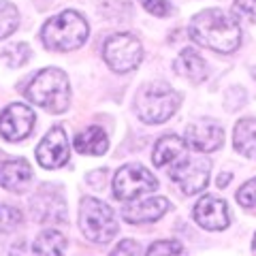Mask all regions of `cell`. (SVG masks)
<instances>
[{
	"mask_svg": "<svg viewBox=\"0 0 256 256\" xmlns=\"http://www.w3.org/2000/svg\"><path fill=\"white\" fill-rule=\"evenodd\" d=\"M192 41L214 50L218 54L235 52L242 43V28L235 18H230L220 9H207L196 13L190 22Z\"/></svg>",
	"mask_w": 256,
	"mask_h": 256,
	"instance_id": "cell-1",
	"label": "cell"
},
{
	"mask_svg": "<svg viewBox=\"0 0 256 256\" xmlns=\"http://www.w3.org/2000/svg\"><path fill=\"white\" fill-rule=\"evenodd\" d=\"M90 34L88 22L77 11H64L56 15L43 26L41 38L47 50L54 52H73L79 50Z\"/></svg>",
	"mask_w": 256,
	"mask_h": 256,
	"instance_id": "cell-2",
	"label": "cell"
},
{
	"mask_svg": "<svg viewBox=\"0 0 256 256\" xmlns=\"http://www.w3.org/2000/svg\"><path fill=\"white\" fill-rule=\"evenodd\" d=\"M26 96L34 105L43 107L52 114H62L68 109L70 88L68 77L60 68H43L26 88Z\"/></svg>",
	"mask_w": 256,
	"mask_h": 256,
	"instance_id": "cell-3",
	"label": "cell"
},
{
	"mask_svg": "<svg viewBox=\"0 0 256 256\" xmlns=\"http://www.w3.org/2000/svg\"><path fill=\"white\" fill-rule=\"evenodd\" d=\"M182 96L171 86L162 82H154L143 86L137 94V114L148 124L166 122L180 107Z\"/></svg>",
	"mask_w": 256,
	"mask_h": 256,
	"instance_id": "cell-4",
	"label": "cell"
},
{
	"mask_svg": "<svg viewBox=\"0 0 256 256\" xmlns=\"http://www.w3.org/2000/svg\"><path fill=\"white\" fill-rule=\"evenodd\" d=\"M79 224H82L84 235L94 244H109L118 233V222L114 210L98 201V198L86 196L79 210Z\"/></svg>",
	"mask_w": 256,
	"mask_h": 256,
	"instance_id": "cell-5",
	"label": "cell"
},
{
	"mask_svg": "<svg viewBox=\"0 0 256 256\" xmlns=\"http://www.w3.org/2000/svg\"><path fill=\"white\" fill-rule=\"evenodd\" d=\"M158 188V180L137 162L124 164L114 178V194L120 201H132Z\"/></svg>",
	"mask_w": 256,
	"mask_h": 256,
	"instance_id": "cell-6",
	"label": "cell"
},
{
	"mask_svg": "<svg viewBox=\"0 0 256 256\" xmlns=\"http://www.w3.org/2000/svg\"><path fill=\"white\" fill-rule=\"evenodd\" d=\"M105 62L118 73H128V70L137 68L143 58V47L137 36L132 34H114L105 41L102 47Z\"/></svg>",
	"mask_w": 256,
	"mask_h": 256,
	"instance_id": "cell-7",
	"label": "cell"
},
{
	"mask_svg": "<svg viewBox=\"0 0 256 256\" xmlns=\"http://www.w3.org/2000/svg\"><path fill=\"white\" fill-rule=\"evenodd\" d=\"M212 162L205 156H184L169 171V178L184 190V194H196L210 182Z\"/></svg>",
	"mask_w": 256,
	"mask_h": 256,
	"instance_id": "cell-8",
	"label": "cell"
},
{
	"mask_svg": "<svg viewBox=\"0 0 256 256\" xmlns=\"http://www.w3.org/2000/svg\"><path fill=\"white\" fill-rule=\"evenodd\" d=\"M34 111L28 105H9L0 114V134L6 141H22L34 128Z\"/></svg>",
	"mask_w": 256,
	"mask_h": 256,
	"instance_id": "cell-9",
	"label": "cell"
},
{
	"mask_svg": "<svg viewBox=\"0 0 256 256\" xmlns=\"http://www.w3.org/2000/svg\"><path fill=\"white\" fill-rule=\"evenodd\" d=\"M68 156H70L68 139H66V132H64L62 126L52 128L36 148V160L45 169H58V166L66 164Z\"/></svg>",
	"mask_w": 256,
	"mask_h": 256,
	"instance_id": "cell-10",
	"label": "cell"
},
{
	"mask_svg": "<svg viewBox=\"0 0 256 256\" xmlns=\"http://www.w3.org/2000/svg\"><path fill=\"white\" fill-rule=\"evenodd\" d=\"M186 143L196 152H214L224 143V130L214 120H198L186 128Z\"/></svg>",
	"mask_w": 256,
	"mask_h": 256,
	"instance_id": "cell-11",
	"label": "cell"
},
{
	"mask_svg": "<svg viewBox=\"0 0 256 256\" xmlns=\"http://www.w3.org/2000/svg\"><path fill=\"white\" fill-rule=\"evenodd\" d=\"M194 220L198 226H203L205 230H222V228H226L230 222L228 207L222 198L207 194L194 207Z\"/></svg>",
	"mask_w": 256,
	"mask_h": 256,
	"instance_id": "cell-12",
	"label": "cell"
},
{
	"mask_svg": "<svg viewBox=\"0 0 256 256\" xmlns=\"http://www.w3.org/2000/svg\"><path fill=\"white\" fill-rule=\"evenodd\" d=\"M169 210V201L164 196H152L146 201L132 203L122 210V218L128 224H143V222H156L158 218H162Z\"/></svg>",
	"mask_w": 256,
	"mask_h": 256,
	"instance_id": "cell-13",
	"label": "cell"
},
{
	"mask_svg": "<svg viewBox=\"0 0 256 256\" xmlns=\"http://www.w3.org/2000/svg\"><path fill=\"white\" fill-rule=\"evenodd\" d=\"M32 182V169L24 158L0 162V186L11 192H24Z\"/></svg>",
	"mask_w": 256,
	"mask_h": 256,
	"instance_id": "cell-14",
	"label": "cell"
},
{
	"mask_svg": "<svg viewBox=\"0 0 256 256\" xmlns=\"http://www.w3.org/2000/svg\"><path fill=\"white\" fill-rule=\"evenodd\" d=\"M186 148H188L186 139H180L178 134H164L162 139H158L152 160H154V164L158 169L173 166L175 162H180L186 156Z\"/></svg>",
	"mask_w": 256,
	"mask_h": 256,
	"instance_id": "cell-15",
	"label": "cell"
},
{
	"mask_svg": "<svg viewBox=\"0 0 256 256\" xmlns=\"http://www.w3.org/2000/svg\"><path fill=\"white\" fill-rule=\"evenodd\" d=\"M109 148V141H107V134L102 132V128L98 126H90L82 130L75 137V150L79 154H86V156H102Z\"/></svg>",
	"mask_w": 256,
	"mask_h": 256,
	"instance_id": "cell-16",
	"label": "cell"
},
{
	"mask_svg": "<svg viewBox=\"0 0 256 256\" xmlns=\"http://www.w3.org/2000/svg\"><path fill=\"white\" fill-rule=\"evenodd\" d=\"M175 70H178L182 77L190 79L192 84H201L207 77V64L194 50H184L178 56V60H175Z\"/></svg>",
	"mask_w": 256,
	"mask_h": 256,
	"instance_id": "cell-17",
	"label": "cell"
},
{
	"mask_svg": "<svg viewBox=\"0 0 256 256\" xmlns=\"http://www.w3.org/2000/svg\"><path fill=\"white\" fill-rule=\"evenodd\" d=\"M233 143L239 154L256 158V118L239 120L233 132Z\"/></svg>",
	"mask_w": 256,
	"mask_h": 256,
	"instance_id": "cell-18",
	"label": "cell"
},
{
	"mask_svg": "<svg viewBox=\"0 0 256 256\" xmlns=\"http://www.w3.org/2000/svg\"><path fill=\"white\" fill-rule=\"evenodd\" d=\"M36 254H64L66 252V239L58 230H45L34 242Z\"/></svg>",
	"mask_w": 256,
	"mask_h": 256,
	"instance_id": "cell-19",
	"label": "cell"
},
{
	"mask_svg": "<svg viewBox=\"0 0 256 256\" xmlns=\"http://www.w3.org/2000/svg\"><path fill=\"white\" fill-rule=\"evenodd\" d=\"M20 24V13L18 6H13L11 2H0V38H6L18 30Z\"/></svg>",
	"mask_w": 256,
	"mask_h": 256,
	"instance_id": "cell-20",
	"label": "cell"
},
{
	"mask_svg": "<svg viewBox=\"0 0 256 256\" xmlns=\"http://www.w3.org/2000/svg\"><path fill=\"white\" fill-rule=\"evenodd\" d=\"M22 222V212L11 205H0V233H9Z\"/></svg>",
	"mask_w": 256,
	"mask_h": 256,
	"instance_id": "cell-21",
	"label": "cell"
},
{
	"mask_svg": "<svg viewBox=\"0 0 256 256\" xmlns=\"http://www.w3.org/2000/svg\"><path fill=\"white\" fill-rule=\"evenodd\" d=\"M4 60L9 62V66H24L28 60H30V47L26 43H18V45H11L4 50Z\"/></svg>",
	"mask_w": 256,
	"mask_h": 256,
	"instance_id": "cell-22",
	"label": "cell"
},
{
	"mask_svg": "<svg viewBox=\"0 0 256 256\" xmlns=\"http://www.w3.org/2000/svg\"><path fill=\"white\" fill-rule=\"evenodd\" d=\"M233 18L235 20H256V0H235L233 4Z\"/></svg>",
	"mask_w": 256,
	"mask_h": 256,
	"instance_id": "cell-23",
	"label": "cell"
},
{
	"mask_svg": "<svg viewBox=\"0 0 256 256\" xmlns=\"http://www.w3.org/2000/svg\"><path fill=\"white\" fill-rule=\"evenodd\" d=\"M237 201L244 207H256V178L246 182L244 186L237 190Z\"/></svg>",
	"mask_w": 256,
	"mask_h": 256,
	"instance_id": "cell-24",
	"label": "cell"
},
{
	"mask_svg": "<svg viewBox=\"0 0 256 256\" xmlns=\"http://www.w3.org/2000/svg\"><path fill=\"white\" fill-rule=\"evenodd\" d=\"M184 248L178 242H154L148 248V254L154 256V254H182Z\"/></svg>",
	"mask_w": 256,
	"mask_h": 256,
	"instance_id": "cell-25",
	"label": "cell"
},
{
	"mask_svg": "<svg viewBox=\"0 0 256 256\" xmlns=\"http://www.w3.org/2000/svg\"><path fill=\"white\" fill-rule=\"evenodd\" d=\"M141 4L148 13L156 15V18H164V15L171 13V6L166 0H141Z\"/></svg>",
	"mask_w": 256,
	"mask_h": 256,
	"instance_id": "cell-26",
	"label": "cell"
},
{
	"mask_svg": "<svg viewBox=\"0 0 256 256\" xmlns=\"http://www.w3.org/2000/svg\"><path fill=\"white\" fill-rule=\"evenodd\" d=\"M114 254H141V248H139L137 242H132V239H126L124 244H120L116 248Z\"/></svg>",
	"mask_w": 256,
	"mask_h": 256,
	"instance_id": "cell-27",
	"label": "cell"
},
{
	"mask_svg": "<svg viewBox=\"0 0 256 256\" xmlns=\"http://www.w3.org/2000/svg\"><path fill=\"white\" fill-rule=\"evenodd\" d=\"M228 180H230V175H222V178L218 180V186H224V184H226Z\"/></svg>",
	"mask_w": 256,
	"mask_h": 256,
	"instance_id": "cell-28",
	"label": "cell"
},
{
	"mask_svg": "<svg viewBox=\"0 0 256 256\" xmlns=\"http://www.w3.org/2000/svg\"><path fill=\"white\" fill-rule=\"evenodd\" d=\"M254 250H256V235H254Z\"/></svg>",
	"mask_w": 256,
	"mask_h": 256,
	"instance_id": "cell-29",
	"label": "cell"
}]
</instances>
